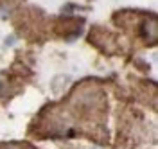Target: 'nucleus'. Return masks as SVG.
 Wrapping results in <instances>:
<instances>
[{
	"instance_id": "obj_2",
	"label": "nucleus",
	"mask_w": 158,
	"mask_h": 149,
	"mask_svg": "<svg viewBox=\"0 0 158 149\" xmlns=\"http://www.w3.org/2000/svg\"><path fill=\"white\" fill-rule=\"evenodd\" d=\"M23 147H25L23 144H13V142H11V144H4L0 149H23Z\"/></svg>"
},
{
	"instance_id": "obj_1",
	"label": "nucleus",
	"mask_w": 158,
	"mask_h": 149,
	"mask_svg": "<svg viewBox=\"0 0 158 149\" xmlns=\"http://www.w3.org/2000/svg\"><path fill=\"white\" fill-rule=\"evenodd\" d=\"M142 32L146 36V41L149 45L156 43V38H158V27H156V20L155 18H149V20L144 22V27H142Z\"/></svg>"
}]
</instances>
